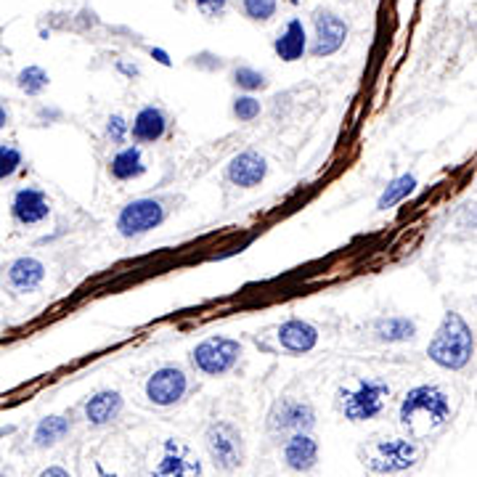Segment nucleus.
Instances as JSON below:
<instances>
[{"instance_id": "nucleus-1", "label": "nucleus", "mask_w": 477, "mask_h": 477, "mask_svg": "<svg viewBox=\"0 0 477 477\" xmlns=\"http://www.w3.org/2000/svg\"><path fill=\"white\" fill-rule=\"evenodd\" d=\"M398 419L409 438H430L451 419V398L438 385H419L403 395Z\"/></svg>"}, {"instance_id": "nucleus-2", "label": "nucleus", "mask_w": 477, "mask_h": 477, "mask_svg": "<svg viewBox=\"0 0 477 477\" xmlns=\"http://www.w3.org/2000/svg\"><path fill=\"white\" fill-rule=\"evenodd\" d=\"M473 353H475L473 329L467 326V321L459 316V314L449 311L443 316V321H441L435 337L427 345L430 361H435L446 371H462L470 363Z\"/></svg>"}, {"instance_id": "nucleus-3", "label": "nucleus", "mask_w": 477, "mask_h": 477, "mask_svg": "<svg viewBox=\"0 0 477 477\" xmlns=\"http://www.w3.org/2000/svg\"><path fill=\"white\" fill-rule=\"evenodd\" d=\"M390 398V385L377 377H355L337 390V409L347 422L377 419Z\"/></svg>"}, {"instance_id": "nucleus-4", "label": "nucleus", "mask_w": 477, "mask_h": 477, "mask_svg": "<svg viewBox=\"0 0 477 477\" xmlns=\"http://www.w3.org/2000/svg\"><path fill=\"white\" fill-rule=\"evenodd\" d=\"M422 459V449L406 438H374L363 449V465L374 475H395L417 467Z\"/></svg>"}, {"instance_id": "nucleus-5", "label": "nucleus", "mask_w": 477, "mask_h": 477, "mask_svg": "<svg viewBox=\"0 0 477 477\" xmlns=\"http://www.w3.org/2000/svg\"><path fill=\"white\" fill-rule=\"evenodd\" d=\"M239 358H242V342L231 337H210L191 350L194 366L207 377L228 374L239 363Z\"/></svg>"}, {"instance_id": "nucleus-6", "label": "nucleus", "mask_w": 477, "mask_h": 477, "mask_svg": "<svg viewBox=\"0 0 477 477\" xmlns=\"http://www.w3.org/2000/svg\"><path fill=\"white\" fill-rule=\"evenodd\" d=\"M207 441V451L215 462L218 470H236L244 462V443H242V433L231 425V422H212L204 433Z\"/></svg>"}, {"instance_id": "nucleus-7", "label": "nucleus", "mask_w": 477, "mask_h": 477, "mask_svg": "<svg viewBox=\"0 0 477 477\" xmlns=\"http://www.w3.org/2000/svg\"><path fill=\"white\" fill-rule=\"evenodd\" d=\"M316 425V411L308 401L282 398L268 417V427L276 435H300Z\"/></svg>"}, {"instance_id": "nucleus-8", "label": "nucleus", "mask_w": 477, "mask_h": 477, "mask_svg": "<svg viewBox=\"0 0 477 477\" xmlns=\"http://www.w3.org/2000/svg\"><path fill=\"white\" fill-rule=\"evenodd\" d=\"M162 220H164V204L159 199H133L131 204L123 207L117 218V231L128 239H136L155 231Z\"/></svg>"}, {"instance_id": "nucleus-9", "label": "nucleus", "mask_w": 477, "mask_h": 477, "mask_svg": "<svg viewBox=\"0 0 477 477\" xmlns=\"http://www.w3.org/2000/svg\"><path fill=\"white\" fill-rule=\"evenodd\" d=\"M188 390V377L178 366H162L147 382V398L155 406H175Z\"/></svg>"}, {"instance_id": "nucleus-10", "label": "nucleus", "mask_w": 477, "mask_h": 477, "mask_svg": "<svg viewBox=\"0 0 477 477\" xmlns=\"http://www.w3.org/2000/svg\"><path fill=\"white\" fill-rule=\"evenodd\" d=\"M152 477H202V465L183 441H164L162 457Z\"/></svg>"}, {"instance_id": "nucleus-11", "label": "nucleus", "mask_w": 477, "mask_h": 477, "mask_svg": "<svg viewBox=\"0 0 477 477\" xmlns=\"http://www.w3.org/2000/svg\"><path fill=\"white\" fill-rule=\"evenodd\" d=\"M45 282V266L37 258H16L3 268V284L13 292V295H27V292H37Z\"/></svg>"}, {"instance_id": "nucleus-12", "label": "nucleus", "mask_w": 477, "mask_h": 477, "mask_svg": "<svg viewBox=\"0 0 477 477\" xmlns=\"http://www.w3.org/2000/svg\"><path fill=\"white\" fill-rule=\"evenodd\" d=\"M11 218L19 226H40L51 218V199L40 188H19L11 199Z\"/></svg>"}, {"instance_id": "nucleus-13", "label": "nucleus", "mask_w": 477, "mask_h": 477, "mask_svg": "<svg viewBox=\"0 0 477 477\" xmlns=\"http://www.w3.org/2000/svg\"><path fill=\"white\" fill-rule=\"evenodd\" d=\"M347 37V24L342 16H337L334 11H318L316 13V40L311 53L316 59H326L331 53H337L342 48Z\"/></svg>"}, {"instance_id": "nucleus-14", "label": "nucleus", "mask_w": 477, "mask_h": 477, "mask_svg": "<svg viewBox=\"0 0 477 477\" xmlns=\"http://www.w3.org/2000/svg\"><path fill=\"white\" fill-rule=\"evenodd\" d=\"M266 172H268V162H266V157L260 152H252V149L236 155V157L228 162V167H226V178L234 186H239V188H255V186H260Z\"/></svg>"}, {"instance_id": "nucleus-15", "label": "nucleus", "mask_w": 477, "mask_h": 477, "mask_svg": "<svg viewBox=\"0 0 477 477\" xmlns=\"http://www.w3.org/2000/svg\"><path fill=\"white\" fill-rule=\"evenodd\" d=\"M279 342L284 350H290L295 355L311 353L318 345V329L303 318H290L279 326Z\"/></svg>"}, {"instance_id": "nucleus-16", "label": "nucleus", "mask_w": 477, "mask_h": 477, "mask_svg": "<svg viewBox=\"0 0 477 477\" xmlns=\"http://www.w3.org/2000/svg\"><path fill=\"white\" fill-rule=\"evenodd\" d=\"M284 462L295 473H311L318 462V443L308 433L292 435L284 443Z\"/></svg>"}, {"instance_id": "nucleus-17", "label": "nucleus", "mask_w": 477, "mask_h": 477, "mask_svg": "<svg viewBox=\"0 0 477 477\" xmlns=\"http://www.w3.org/2000/svg\"><path fill=\"white\" fill-rule=\"evenodd\" d=\"M164 131H167V117L159 107H144L133 117V125H131L133 141L139 144H157L164 136Z\"/></svg>"}, {"instance_id": "nucleus-18", "label": "nucleus", "mask_w": 477, "mask_h": 477, "mask_svg": "<svg viewBox=\"0 0 477 477\" xmlns=\"http://www.w3.org/2000/svg\"><path fill=\"white\" fill-rule=\"evenodd\" d=\"M274 48H276L279 59H284V61H298V59H303L306 51H308L306 24H303L300 19H290L287 27H284V32L276 37Z\"/></svg>"}, {"instance_id": "nucleus-19", "label": "nucleus", "mask_w": 477, "mask_h": 477, "mask_svg": "<svg viewBox=\"0 0 477 477\" xmlns=\"http://www.w3.org/2000/svg\"><path fill=\"white\" fill-rule=\"evenodd\" d=\"M123 411V395L117 390H101L85 403V417L91 425H109Z\"/></svg>"}, {"instance_id": "nucleus-20", "label": "nucleus", "mask_w": 477, "mask_h": 477, "mask_svg": "<svg viewBox=\"0 0 477 477\" xmlns=\"http://www.w3.org/2000/svg\"><path fill=\"white\" fill-rule=\"evenodd\" d=\"M109 172L115 180H133V178H141L147 172V162H144V152L139 147H125L120 149L112 164H109Z\"/></svg>"}, {"instance_id": "nucleus-21", "label": "nucleus", "mask_w": 477, "mask_h": 477, "mask_svg": "<svg viewBox=\"0 0 477 477\" xmlns=\"http://www.w3.org/2000/svg\"><path fill=\"white\" fill-rule=\"evenodd\" d=\"M374 334L382 342H409V339L417 337V323L406 316L379 318L374 323Z\"/></svg>"}, {"instance_id": "nucleus-22", "label": "nucleus", "mask_w": 477, "mask_h": 477, "mask_svg": "<svg viewBox=\"0 0 477 477\" xmlns=\"http://www.w3.org/2000/svg\"><path fill=\"white\" fill-rule=\"evenodd\" d=\"M69 427H72L69 417H61V414L40 419V425L35 427V446H40V449L56 446L59 441H64L69 435Z\"/></svg>"}, {"instance_id": "nucleus-23", "label": "nucleus", "mask_w": 477, "mask_h": 477, "mask_svg": "<svg viewBox=\"0 0 477 477\" xmlns=\"http://www.w3.org/2000/svg\"><path fill=\"white\" fill-rule=\"evenodd\" d=\"M414 188H417V178H414L411 172L398 175V178L382 191V196H379V202H377V210H390V207H395V204L403 202L409 194H414Z\"/></svg>"}, {"instance_id": "nucleus-24", "label": "nucleus", "mask_w": 477, "mask_h": 477, "mask_svg": "<svg viewBox=\"0 0 477 477\" xmlns=\"http://www.w3.org/2000/svg\"><path fill=\"white\" fill-rule=\"evenodd\" d=\"M16 85L27 93V96H37L48 88V75L40 69V67H27L19 72L16 77Z\"/></svg>"}, {"instance_id": "nucleus-25", "label": "nucleus", "mask_w": 477, "mask_h": 477, "mask_svg": "<svg viewBox=\"0 0 477 477\" xmlns=\"http://www.w3.org/2000/svg\"><path fill=\"white\" fill-rule=\"evenodd\" d=\"M244 16L252 21H268L276 16V0H244Z\"/></svg>"}, {"instance_id": "nucleus-26", "label": "nucleus", "mask_w": 477, "mask_h": 477, "mask_svg": "<svg viewBox=\"0 0 477 477\" xmlns=\"http://www.w3.org/2000/svg\"><path fill=\"white\" fill-rule=\"evenodd\" d=\"M234 83H236L239 88H244V91H263V88L268 85L266 75L258 72V69H250V67H239V69L234 72Z\"/></svg>"}, {"instance_id": "nucleus-27", "label": "nucleus", "mask_w": 477, "mask_h": 477, "mask_svg": "<svg viewBox=\"0 0 477 477\" xmlns=\"http://www.w3.org/2000/svg\"><path fill=\"white\" fill-rule=\"evenodd\" d=\"M21 152L13 144H0V180L11 178L19 167H21Z\"/></svg>"}, {"instance_id": "nucleus-28", "label": "nucleus", "mask_w": 477, "mask_h": 477, "mask_svg": "<svg viewBox=\"0 0 477 477\" xmlns=\"http://www.w3.org/2000/svg\"><path fill=\"white\" fill-rule=\"evenodd\" d=\"M260 101L258 99H252V96H239L236 101H234V115L242 120V123H252V120H258L260 117Z\"/></svg>"}, {"instance_id": "nucleus-29", "label": "nucleus", "mask_w": 477, "mask_h": 477, "mask_svg": "<svg viewBox=\"0 0 477 477\" xmlns=\"http://www.w3.org/2000/svg\"><path fill=\"white\" fill-rule=\"evenodd\" d=\"M128 133H131V125H128L120 115H112L109 123H107V136H109L115 144H123Z\"/></svg>"}, {"instance_id": "nucleus-30", "label": "nucleus", "mask_w": 477, "mask_h": 477, "mask_svg": "<svg viewBox=\"0 0 477 477\" xmlns=\"http://www.w3.org/2000/svg\"><path fill=\"white\" fill-rule=\"evenodd\" d=\"M226 3H228V0H196V8H199L204 16L212 19V16H220V13L226 11Z\"/></svg>"}, {"instance_id": "nucleus-31", "label": "nucleus", "mask_w": 477, "mask_h": 477, "mask_svg": "<svg viewBox=\"0 0 477 477\" xmlns=\"http://www.w3.org/2000/svg\"><path fill=\"white\" fill-rule=\"evenodd\" d=\"M40 477H72L67 470H61V467H48V470H43Z\"/></svg>"}, {"instance_id": "nucleus-32", "label": "nucleus", "mask_w": 477, "mask_h": 477, "mask_svg": "<svg viewBox=\"0 0 477 477\" xmlns=\"http://www.w3.org/2000/svg\"><path fill=\"white\" fill-rule=\"evenodd\" d=\"M8 120H11V115H8V109H5V107L0 104V131H3L5 125H8Z\"/></svg>"}, {"instance_id": "nucleus-33", "label": "nucleus", "mask_w": 477, "mask_h": 477, "mask_svg": "<svg viewBox=\"0 0 477 477\" xmlns=\"http://www.w3.org/2000/svg\"><path fill=\"white\" fill-rule=\"evenodd\" d=\"M152 56H157V61H162V64H164V67H167V64H170V59H167V53H164V51H152Z\"/></svg>"}, {"instance_id": "nucleus-34", "label": "nucleus", "mask_w": 477, "mask_h": 477, "mask_svg": "<svg viewBox=\"0 0 477 477\" xmlns=\"http://www.w3.org/2000/svg\"><path fill=\"white\" fill-rule=\"evenodd\" d=\"M290 3H295V5H298V3H303V0H290Z\"/></svg>"}]
</instances>
